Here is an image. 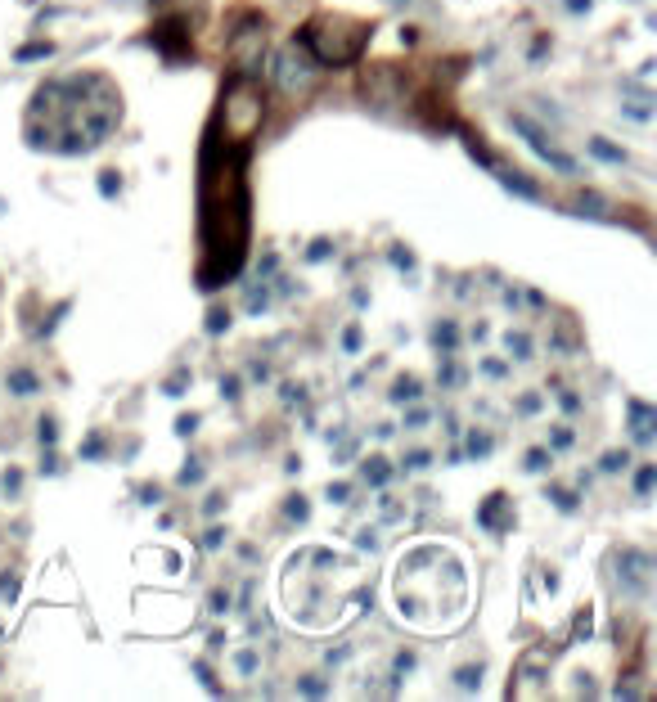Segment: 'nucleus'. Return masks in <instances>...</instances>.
I'll return each mask as SVG.
<instances>
[{"label":"nucleus","instance_id":"obj_5","mask_svg":"<svg viewBox=\"0 0 657 702\" xmlns=\"http://www.w3.org/2000/svg\"><path fill=\"white\" fill-rule=\"evenodd\" d=\"M9 387H14L18 396H32L36 392V374H32V369H14V374H9Z\"/></svg>","mask_w":657,"mask_h":702},{"label":"nucleus","instance_id":"obj_2","mask_svg":"<svg viewBox=\"0 0 657 702\" xmlns=\"http://www.w3.org/2000/svg\"><path fill=\"white\" fill-rule=\"evenodd\" d=\"M297 41L311 50L315 63H351L369 41V23H356V18L342 14H324L315 23H306V32Z\"/></svg>","mask_w":657,"mask_h":702},{"label":"nucleus","instance_id":"obj_6","mask_svg":"<svg viewBox=\"0 0 657 702\" xmlns=\"http://www.w3.org/2000/svg\"><path fill=\"white\" fill-rule=\"evenodd\" d=\"M590 149L599 153V158H608V162H626V153L612 149V144H603V140H590Z\"/></svg>","mask_w":657,"mask_h":702},{"label":"nucleus","instance_id":"obj_3","mask_svg":"<svg viewBox=\"0 0 657 702\" xmlns=\"http://www.w3.org/2000/svg\"><path fill=\"white\" fill-rule=\"evenodd\" d=\"M315 72H320V68H315L311 50H306L302 41H293L284 54H279V72H275V77H279V86H284L288 95H306V90L315 86Z\"/></svg>","mask_w":657,"mask_h":702},{"label":"nucleus","instance_id":"obj_4","mask_svg":"<svg viewBox=\"0 0 657 702\" xmlns=\"http://www.w3.org/2000/svg\"><path fill=\"white\" fill-rule=\"evenodd\" d=\"M630 414H635V437L648 441V432H653V410H648V405H639V401H630Z\"/></svg>","mask_w":657,"mask_h":702},{"label":"nucleus","instance_id":"obj_1","mask_svg":"<svg viewBox=\"0 0 657 702\" xmlns=\"http://www.w3.org/2000/svg\"><path fill=\"white\" fill-rule=\"evenodd\" d=\"M248 153L252 140H234V135L207 126L203 144V189H198V207H203V288H221L225 279L239 275L243 252H248Z\"/></svg>","mask_w":657,"mask_h":702},{"label":"nucleus","instance_id":"obj_7","mask_svg":"<svg viewBox=\"0 0 657 702\" xmlns=\"http://www.w3.org/2000/svg\"><path fill=\"white\" fill-rule=\"evenodd\" d=\"M527 468H545V450H531V455H527Z\"/></svg>","mask_w":657,"mask_h":702}]
</instances>
